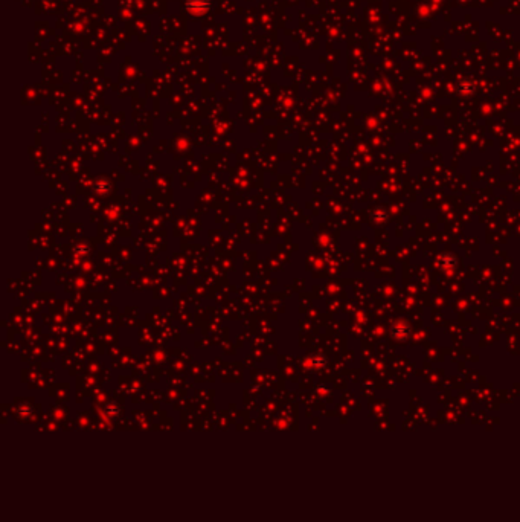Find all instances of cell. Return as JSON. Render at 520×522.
Segmentation results:
<instances>
[{
  "label": "cell",
  "instance_id": "cell-1",
  "mask_svg": "<svg viewBox=\"0 0 520 522\" xmlns=\"http://www.w3.org/2000/svg\"><path fill=\"white\" fill-rule=\"evenodd\" d=\"M188 10L191 13H205L208 8H209V0H188V4H186Z\"/></svg>",
  "mask_w": 520,
  "mask_h": 522
}]
</instances>
